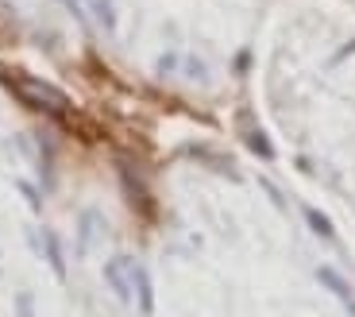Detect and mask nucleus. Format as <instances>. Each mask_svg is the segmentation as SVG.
Returning a JSON list of instances; mask_svg holds the SVG:
<instances>
[{"label":"nucleus","mask_w":355,"mask_h":317,"mask_svg":"<svg viewBox=\"0 0 355 317\" xmlns=\"http://www.w3.org/2000/svg\"><path fill=\"white\" fill-rule=\"evenodd\" d=\"M0 81L24 101L31 113H43V116H54V120H66L73 113L70 97L62 89H54L51 81H39V78H27V74H16V70H0Z\"/></svg>","instance_id":"1"},{"label":"nucleus","mask_w":355,"mask_h":317,"mask_svg":"<svg viewBox=\"0 0 355 317\" xmlns=\"http://www.w3.org/2000/svg\"><path fill=\"white\" fill-rule=\"evenodd\" d=\"M105 282L112 286L116 298L128 306L132 294H135L132 291V259H128V256H112V259H108V263H105Z\"/></svg>","instance_id":"2"},{"label":"nucleus","mask_w":355,"mask_h":317,"mask_svg":"<svg viewBox=\"0 0 355 317\" xmlns=\"http://www.w3.org/2000/svg\"><path fill=\"white\" fill-rule=\"evenodd\" d=\"M120 178H124V194H128V202H132V205H135V209H139L147 220H151V217H155V202L147 197V190H143V182H139V178H135L128 167H120Z\"/></svg>","instance_id":"3"},{"label":"nucleus","mask_w":355,"mask_h":317,"mask_svg":"<svg viewBox=\"0 0 355 317\" xmlns=\"http://www.w3.org/2000/svg\"><path fill=\"white\" fill-rule=\"evenodd\" d=\"M132 291H135V298H139V314H147V317H151V314H155L151 275L143 271V267H135V263H132Z\"/></svg>","instance_id":"4"},{"label":"nucleus","mask_w":355,"mask_h":317,"mask_svg":"<svg viewBox=\"0 0 355 317\" xmlns=\"http://www.w3.org/2000/svg\"><path fill=\"white\" fill-rule=\"evenodd\" d=\"M35 240H39L35 247L51 259V271L58 275V279H66V259H62V244H58V236H54L51 229H43V236H35Z\"/></svg>","instance_id":"5"},{"label":"nucleus","mask_w":355,"mask_h":317,"mask_svg":"<svg viewBox=\"0 0 355 317\" xmlns=\"http://www.w3.org/2000/svg\"><path fill=\"white\" fill-rule=\"evenodd\" d=\"M317 279H320V286H329V291L336 294V298L344 302L347 309H355V298H352V286H347V282L340 279V275L332 271V267H320V271H317Z\"/></svg>","instance_id":"6"},{"label":"nucleus","mask_w":355,"mask_h":317,"mask_svg":"<svg viewBox=\"0 0 355 317\" xmlns=\"http://www.w3.org/2000/svg\"><path fill=\"white\" fill-rule=\"evenodd\" d=\"M305 220H309V229L317 232V236H324L329 244H336V229H332V220L320 209H305Z\"/></svg>","instance_id":"7"},{"label":"nucleus","mask_w":355,"mask_h":317,"mask_svg":"<svg viewBox=\"0 0 355 317\" xmlns=\"http://www.w3.org/2000/svg\"><path fill=\"white\" fill-rule=\"evenodd\" d=\"M243 140H248V147L255 151L259 158H275V147H270V140H266L263 132H243Z\"/></svg>","instance_id":"8"},{"label":"nucleus","mask_w":355,"mask_h":317,"mask_svg":"<svg viewBox=\"0 0 355 317\" xmlns=\"http://www.w3.org/2000/svg\"><path fill=\"white\" fill-rule=\"evenodd\" d=\"M93 8H97L101 24H105L108 31H112V27H116V12H112V0H97V4H93Z\"/></svg>","instance_id":"9"},{"label":"nucleus","mask_w":355,"mask_h":317,"mask_svg":"<svg viewBox=\"0 0 355 317\" xmlns=\"http://www.w3.org/2000/svg\"><path fill=\"white\" fill-rule=\"evenodd\" d=\"M16 314L19 317H35V314H31V294H27V291L16 294Z\"/></svg>","instance_id":"10"},{"label":"nucleus","mask_w":355,"mask_h":317,"mask_svg":"<svg viewBox=\"0 0 355 317\" xmlns=\"http://www.w3.org/2000/svg\"><path fill=\"white\" fill-rule=\"evenodd\" d=\"M16 186H19V194H24L27 202H31V209H35V213L43 209V202H39V194H35V190H31V186H27V182H16Z\"/></svg>","instance_id":"11"}]
</instances>
